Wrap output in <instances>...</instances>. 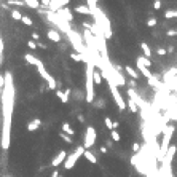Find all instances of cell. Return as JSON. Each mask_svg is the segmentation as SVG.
I'll list each match as a JSON object with an SVG mask.
<instances>
[{
	"label": "cell",
	"mask_w": 177,
	"mask_h": 177,
	"mask_svg": "<svg viewBox=\"0 0 177 177\" xmlns=\"http://www.w3.org/2000/svg\"><path fill=\"white\" fill-rule=\"evenodd\" d=\"M5 77V85L2 90V148L7 150L10 147L11 139V118H13V107H14V85H13V75L11 72H7Z\"/></svg>",
	"instance_id": "6da1fadb"
},
{
	"label": "cell",
	"mask_w": 177,
	"mask_h": 177,
	"mask_svg": "<svg viewBox=\"0 0 177 177\" xmlns=\"http://www.w3.org/2000/svg\"><path fill=\"white\" fill-rule=\"evenodd\" d=\"M88 7H90V10H91V14L94 16V24L97 26V29L104 34V37H106V40L107 38H110L112 37V27H110V19L106 16V13L102 11L99 7H96V2L94 0H90V2L86 3Z\"/></svg>",
	"instance_id": "7a4b0ae2"
},
{
	"label": "cell",
	"mask_w": 177,
	"mask_h": 177,
	"mask_svg": "<svg viewBox=\"0 0 177 177\" xmlns=\"http://www.w3.org/2000/svg\"><path fill=\"white\" fill-rule=\"evenodd\" d=\"M96 65L93 64V61L90 59L86 62V102L91 104L93 101H94V70Z\"/></svg>",
	"instance_id": "3957f363"
},
{
	"label": "cell",
	"mask_w": 177,
	"mask_h": 177,
	"mask_svg": "<svg viewBox=\"0 0 177 177\" xmlns=\"http://www.w3.org/2000/svg\"><path fill=\"white\" fill-rule=\"evenodd\" d=\"M172 132H174V126H166L163 129V141L160 144V155H158V160L163 161V158L166 156L169 147H171V137H172Z\"/></svg>",
	"instance_id": "277c9868"
},
{
	"label": "cell",
	"mask_w": 177,
	"mask_h": 177,
	"mask_svg": "<svg viewBox=\"0 0 177 177\" xmlns=\"http://www.w3.org/2000/svg\"><path fill=\"white\" fill-rule=\"evenodd\" d=\"M109 88H110V91H112V96H113V101H115V104H117V107L121 110V112H123V110H126V107H128V104L125 102L123 96L120 94L117 83H109Z\"/></svg>",
	"instance_id": "5b68a950"
},
{
	"label": "cell",
	"mask_w": 177,
	"mask_h": 177,
	"mask_svg": "<svg viewBox=\"0 0 177 177\" xmlns=\"http://www.w3.org/2000/svg\"><path fill=\"white\" fill-rule=\"evenodd\" d=\"M85 155V147H77L75 148V152L74 153H70L67 160H65V163H64V169H72L75 166V163L78 161V158L83 156Z\"/></svg>",
	"instance_id": "8992f818"
},
{
	"label": "cell",
	"mask_w": 177,
	"mask_h": 177,
	"mask_svg": "<svg viewBox=\"0 0 177 177\" xmlns=\"http://www.w3.org/2000/svg\"><path fill=\"white\" fill-rule=\"evenodd\" d=\"M37 70H38V74H40L42 78L48 83V88H49V90H56V88H58V81L54 80V77H53L51 74H49V72H46V70H45V65L40 64V65L37 67Z\"/></svg>",
	"instance_id": "52a82bcc"
},
{
	"label": "cell",
	"mask_w": 177,
	"mask_h": 177,
	"mask_svg": "<svg viewBox=\"0 0 177 177\" xmlns=\"http://www.w3.org/2000/svg\"><path fill=\"white\" fill-rule=\"evenodd\" d=\"M94 142H96V129L93 128V126H88L86 134H85V144H83L85 150H90V148L94 145Z\"/></svg>",
	"instance_id": "ba28073f"
},
{
	"label": "cell",
	"mask_w": 177,
	"mask_h": 177,
	"mask_svg": "<svg viewBox=\"0 0 177 177\" xmlns=\"http://www.w3.org/2000/svg\"><path fill=\"white\" fill-rule=\"evenodd\" d=\"M58 16H59V18H62L64 21H65V23H72V21H74V14H72L70 13V10L67 8V7H65V8H62V10H61V11H58L56 13Z\"/></svg>",
	"instance_id": "9c48e42d"
},
{
	"label": "cell",
	"mask_w": 177,
	"mask_h": 177,
	"mask_svg": "<svg viewBox=\"0 0 177 177\" xmlns=\"http://www.w3.org/2000/svg\"><path fill=\"white\" fill-rule=\"evenodd\" d=\"M65 160H67V153H65V150H61V152L56 155V158H54L53 161H51V166L58 168L61 163H65Z\"/></svg>",
	"instance_id": "30bf717a"
},
{
	"label": "cell",
	"mask_w": 177,
	"mask_h": 177,
	"mask_svg": "<svg viewBox=\"0 0 177 177\" xmlns=\"http://www.w3.org/2000/svg\"><path fill=\"white\" fill-rule=\"evenodd\" d=\"M24 59H26V62L27 64H32V65H40V64H43L40 59H38L37 56H34V54H30V53H27V54H24Z\"/></svg>",
	"instance_id": "8fae6325"
},
{
	"label": "cell",
	"mask_w": 177,
	"mask_h": 177,
	"mask_svg": "<svg viewBox=\"0 0 177 177\" xmlns=\"http://www.w3.org/2000/svg\"><path fill=\"white\" fill-rule=\"evenodd\" d=\"M46 37H48L51 42H54V43H59V42H61V34H59L56 29H49V30L46 32Z\"/></svg>",
	"instance_id": "7c38bea8"
},
{
	"label": "cell",
	"mask_w": 177,
	"mask_h": 177,
	"mask_svg": "<svg viewBox=\"0 0 177 177\" xmlns=\"http://www.w3.org/2000/svg\"><path fill=\"white\" fill-rule=\"evenodd\" d=\"M56 94H58V97L61 99V102H62V104H67L69 96H70V90H65L64 93L61 91V90H58V91H56Z\"/></svg>",
	"instance_id": "4fadbf2b"
},
{
	"label": "cell",
	"mask_w": 177,
	"mask_h": 177,
	"mask_svg": "<svg viewBox=\"0 0 177 177\" xmlns=\"http://www.w3.org/2000/svg\"><path fill=\"white\" fill-rule=\"evenodd\" d=\"M74 11L80 13V14H91V10H90L88 5H78V7H74Z\"/></svg>",
	"instance_id": "5bb4252c"
},
{
	"label": "cell",
	"mask_w": 177,
	"mask_h": 177,
	"mask_svg": "<svg viewBox=\"0 0 177 177\" xmlns=\"http://www.w3.org/2000/svg\"><path fill=\"white\" fill-rule=\"evenodd\" d=\"M137 64H141L144 65V67H147V69H150V65H152V61L145 58V56H137Z\"/></svg>",
	"instance_id": "9a60e30c"
},
{
	"label": "cell",
	"mask_w": 177,
	"mask_h": 177,
	"mask_svg": "<svg viewBox=\"0 0 177 177\" xmlns=\"http://www.w3.org/2000/svg\"><path fill=\"white\" fill-rule=\"evenodd\" d=\"M40 123L42 121L40 120H32L29 125H27V131H30V132H34V131H37L38 129V126H40Z\"/></svg>",
	"instance_id": "2e32d148"
},
{
	"label": "cell",
	"mask_w": 177,
	"mask_h": 177,
	"mask_svg": "<svg viewBox=\"0 0 177 177\" xmlns=\"http://www.w3.org/2000/svg\"><path fill=\"white\" fill-rule=\"evenodd\" d=\"M137 69L141 70V74H142L144 77H145L147 80H148V78H152V77H153V74H152V72L148 70L147 67H144V65H141V64H137Z\"/></svg>",
	"instance_id": "e0dca14e"
},
{
	"label": "cell",
	"mask_w": 177,
	"mask_h": 177,
	"mask_svg": "<svg viewBox=\"0 0 177 177\" xmlns=\"http://www.w3.org/2000/svg\"><path fill=\"white\" fill-rule=\"evenodd\" d=\"M141 48H142V51H144V56L150 59V58H152V49H150V46H148L145 42H142V43H141Z\"/></svg>",
	"instance_id": "ac0fdd59"
},
{
	"label": "cell",
	"mask_w": 177,
	"mask_h": 177,
	"mask_svg": "<svg viewBox=\"0 0 177 177\" xmlns=\"http://www.w3.org/2000/svg\"><path fill=\"white\" fill-rule=\"evenodd\" d=\"M62 132H64V134H67V136H70V137L75 136V131L72 129V126H70L69 123H64V125H62Z\"/></svg>",
	"instance_id": "d6986e66"
},
{
	"label": "cell",
	"mask_w": 177,
	"mask_h": 177,
	"mask_svg": "<svg viewBox=\"0 0 177 177\" xmlns=\"http://www.w3.org/2000/svg\"><path fill=\"white\" fill-rule=\"evenodd\" d=\"M83 156H85V158H86L90 163H93V164H96V163H97V158H96V155H94V153H91L90 150H85V155H83Z\"/></svg>",
	"instance_id": "ffe728a7"
},
{
	"label": "cell",
	"mask_w": 177,
	"mask_h": 177,
	"mask_svg": "<svg viewBox=\"0 0 177 177\" xmlns=\"http://www.w3.org/2000/svg\"><path fill=\"white\" fill-rule=\"evenodd\" d=\"M148 83H150V86H153V88H161V81H160L156 77H152V78H148Z\"/></svg>",
	"instance_id": "44dd1931"
},
{
	"label": "cell",
	"mask_w": 177,
	"mask_h": 177,
	"mask_svg": "<svg viewBox=\"0 0 177 177\" xmlns=\"http://www.w3.org/2000/svg\"><path fill=\"white\" fill-rule=\"evenodd\" d=\"M125 70H126V72H128V74H129V77H131L132 80H136L137 77H139V75H137V72H136L134 69H132L131 65H126V67H125Z\"/></svg>",
	"instance_id": "7402d4cb"
},
{
	"label": "cell",
	"mask_w": 177,
	"mask_h": 177,
	"mask_svg": "<svg viewBox=\"0 0 177 177\" xmlns=\"http://www.w3.org/2000/svg\"><path fill=\"white\" fill-rule=\"evenodd\" d=\"M26 5H27L29 8H38L42 3L38 2V0H26Z\"/></svg>",
	"instance_id": "603a6c76"
},
{
	"label": "cell",
	"mask_w": 177,
	"mask_h": 177,
	"mask_svg": "<svg viewBox=\"0 0 177 177\" xmlns=\"http://www.w3.org/2000/svg\"><path fill=\"white\" fill-rule=\"evenodd\" d=\"M104 125H106V126H107V128H109L110 131H113V129H115V123H113V121L110 120L109 117H106V118H104Z\"/></svg>",
	"instance_id": "cb8c5ba5"
},
{
	"label": "cell",
	"mask_w": 177,
	"mask_h": 177,
	"mask_svg": "<svg viewBox=\"0 0 177 177\" xmlns=\"http://www.w3.org/2000/svg\"><path fill=\"white\" fill-rule=\"evenodd\" d=\"M164 18L166 19H171V18H177V10H168L164 13Z\"/></svg>",
	"instance_id": "d4e9b609"
},
{
	"label": "cell",
	"mask_w": 177,
	"mask_h": 177,
	"mask_svg": "<svg viewBox=\"0 0 177 177\" xmlns=\"http://www.w3.org/2000/svg\"><path fill=\"white\" fill-rule=\"evenodd\" d=\"M128 107H129V110H131V112H132V113H137V112H139V107H137V106H136V104H134V102H132V101H131V99H129V101H128Z\"/></svg>",
	"instance_id": "484cf974"
},
{
	"label": "cell",
	"mask_w": 177,
	"mask_h": 177,
	"mask_svg": "<svg viewBox=\"0 0 177 177\" xmlns=\"http://www.w3.org/2000/svg\"><path fill=\"white\" fill-rule=\"evenodd\" d=\"M70 58L74 61H77V62H78V61H85V56H83V54H78V53H72Z\"/></svg>",
	"instance_id": "4316f807"
},
{
	"label": "cell",
	"mask_w": 177,
	"mask_h": 177,
	"mask_svg": "<svg viewBox=\"0 0 177 177\" xmlns=\"http://www.w3.org/2000/svg\"><path fill=\"white\" fill-rule=\"evenodd\" d=\"M11 18L16 19V21H21V19H23V14H21L18 10H13V11H11Z\"/></svg>",
	"instance_id": "83f0119b"
},
{
	"label": "cell",
	"mask_w": 177,
	"mask_h": 177,
	"mask_svg": "<svg viewBox=\"0 0 177 177\" xmlns=\"http://www.w3.org/2000/svg\"><path fill=\"white\" fill-rule=\"evenodd\" d=\"M59 137H61V139H62L64 142L72 144V137H70V136H67V134H64V132H61V134H59Z\"/></svg>",
	"instance_id": "f1b7e54d"
},
{
	"label": "cell",
	"mask_w": 177,
	"mask_h": 177,
	"mask_svg": "<svg viewBox=\"0 0 177 177\" xmlns=\"http://www.w3.org/2000/svg\"><path fill=\"white\" fill-rule=\"evenodd\" d=\"M110 136H112V139H113L115 142H118V141H120V132H118L117 129H113L112 132H110Z\"/></svg>",
	"instance_id": "f546056e"
},
{
	"label": "cell",
	"mask_w": 177,
	"mask_h": 177,
	"mask_svg": "<svg viewBox=\"0 0 177 177\" xmlns=\"http://www.w3.org/2000/svg\"><path fill=\"white\" fill-rule=\"evenodd\" d=\"M101 83H102V77L97 72H94V85H101Z\"/></svg>",
	"instance_id": "4dcf8cb0"
},
{
	"label": "cell",
	"mask_w": 177,
	"mask_h": 177,
	"mask_svg": "<svg viewBox=\"0 0 177 177\" xmlns=\"http://www.w3.org/2000/svg\"><path fill=\"white\" fill-rule=\"evenodd\" d=\"M21 21H23L26 26H32V19L29 18V16H23V19H21Z\"/></svg>",
	"instance_id": "1f68e13d"
},
{
	"label": "cell",
	"mask_w": 177,
	"mask_h": 177,
	"mask_svg": "<svg viewBox=\"0 0 177 177\" xmlns=\"http://www.w3.org/2000/svg\"><path fill=\"white\" fill-rule=\"evenodd\" d=\"M3 56V40H2V35H0V64H2V58Z\"/></svg>",
	"instance_id": "d6a6232c"
},
{
	"label": "cell",
	"mask_w": 177,
	"mask_h": 177,
	"mask_svg": "<svg viewBox=\"0 0 177 177\" xmlns=\"http://www.w3.org/2000/svg\"><path fill=\"white\" fill-rule=\"evenodd\" d=\"M27 46H29L30 49H35V48L38 46V43H35L34 40H29V42H27Z\"/></svg>",
	"instance_id": "836d02e7"
},
{
	"label": "cell",
	"mask_w": 177,
	"mask_h": 177,
	"mask_svg": "<svg viewBox=\"0 0 177 177\" xmlns=\"http://www.w3.org/2000/svg\"><path fill=\"white\" fill-rule=\"evenodd\" d=\"M139 150H141V145H139L137 142H134V144H132V152L137 155V153H139Z\"/></svg>",
	"instance_id": "e575fe53"
},
{
	"label": "cell",
	"mask_w": 177,
	"mask_h": 177,
	"mask_svg": "<svg viewBox=\"0 0 177 177\" xmlns=\"http://www.w3.org/2000/svg\"><path fill=\"white\" fill-rule=\"evenodd\" d=\"M147 26H150V27L156 26V18H150V19L147 21Z\"/></svg>",
	"instance_id": "d590c367"
},
{
	"label": "cell",
	"mask_w": 177,
	"mask_h": 177,
	"mask_svg": "<svg viewBox=\"0 0 177 177\" xmlns=\"http://www.w3.org/2000/svg\"><path fill=\"white\" fill-rule=\"evenodd\" d=\"M3 85H5V77L0 75V93H2V90H3Z\"/></svg>",
	"instance_id": "8d00e7d4"
},
{
	"label": "cell",
	"mask_w": 177,
	"mask_h": 177,
	"mask_svg": "<svg viewBox=\"0 0 177 177\" xmlns=\"http://www.w3.org/2000/svg\"><path fill=\"white\" fill-rule=\"evenodd\" d=\"M153 8H155V10H160V8H161V2H160V0H156V2L153 3Z\"/></svg>",
	"instance_id": "74e56055"
},
{
	"label": "cell",
	"mask_w": 177,
	"mask_h": 177,
	"mask_svg": "<svg viewBox=\"0 0 177 177\" xmlns=\"http://www.w3.org/2000/svg\"><path fill=\"white\" fill-rule=\"evenodd\" d=\"M158 54H160V56H164V54H166V49H164V48H158Z\"/></svg>",
	"instance_id": "f35d334b"
},
{
	"label": "cell",
	"mask_w": 177,
	"mask_h": 177,
	"mask_svg": "<svg viewBox=\"0 0 177 177\" xmlns=\"http://www.w3.org/2000/svg\"><path fill=\"white\" fill-rule=\"evenodd\" d=\"M51 177H61V175H59V171H58V169H54L53 172H51Z\"/></svg>",
	"instance_id": "ab89813d"
},
{
	"label": "cell",
	"mask_w": 177,
	"mask_h": 177,
	"mask_svg": "<svg viewBox=\"0 0 177 177\" xmlns=\"http://www.w3.org/2000/svg\"><path fill=\"white\" fill-rule=\"evenodd\" d=\"M32 38H34V40H38V38H40V35H38L37 32H32Z\"/></svg>",
	"instance_id": "60d3db41"
},
{
	"label": "cell",
	"mask_w": 177,
	"mask_h": 177,
	"mask_svg": "<svg viewBox=\"0 0 177 177\" xmlns=\"http://www.w3.org/2000/svg\"><path fill=\"white\" fill-rule=\"evenodd\" d=\"M168 35H169V37H174V35H177V30H169V32H168Z\"/></svg>",
	"instance_id": "b9f144b4"
},
{
	"label": "cell",
	"mask_w": 177,
	"mask_h": 177,
	"mask_svg": "<svg viewBox=\"0 0 177 177\" xmlns=\"http://www.w3.org/2000/svg\"><path fill=\"white\" fill-rule=\"evenodd\" d=\"M38 46H40V48H43V49H46V48H48L46 45H43V43H38Z\"/></svg>",
	"instance_id": "7bdbcfd3"
}]
</instances>
